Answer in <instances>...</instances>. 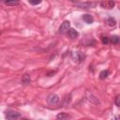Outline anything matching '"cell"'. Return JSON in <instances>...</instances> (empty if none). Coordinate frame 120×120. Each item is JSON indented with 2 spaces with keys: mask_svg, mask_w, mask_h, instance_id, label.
Instances as JSON below:
<instances>
[{
  "mask_svg": "<svg viewBox=\"0 0 120 120\" xmlns=\"http://www.w3.org/2000/svg\"><path fill=\"white\" fill-rule=\"evenodd\" d=\"M75 6L81 7V8H94L96 6V3H90V2H87V3H79V4H75Z\"/></svg>",
  "mask_w": 120,
  "mask_h": 120,
  "instance_id": "6",
  "label": "cell"
},
{
  "mask_svg": "<svg viewBox=\"0 0 120 120\" xmlns=\"http://www.w3.org/2000/svg\"><path fill=\"white\" fill-rule=\"evenodd\" d=\"M110 74V71L109 70H102L100 73H99V78L101 79V80H103V79H105V78H107L108 77V75Z\"/></svg>",
  "mask_w": 120,
  "mask_h": 120,
  "instance_id": "12",
  "label": "cell"
},
{
  "mask_svg": "<svg viewBox=\"0 0 120 120\" xmlns=\"http://www.w3.org/2000/svg\"><path fill=\"white\" fill-rule=\"evenodd\" d=\"M22 115L19 113V112H7V114H6V117L8 119H16V118H20Z\"/></svg>",
  "mask_w": 120,
  "mask_h": 120,
  "instance_id": "5",
  "label": "cell"
},
{
  "mask_svg": "<svg viewBox=\"0 0 120 120\" xmlns=\"http://www.w3.org/2000/svg\"><path fill=\"white\" fill-rule=\"evenodd\" d=\"M115 3L113 0H106V1H102L100 3V6L103 8H107V9H111L114 7Z\"/></svg>",
  "mask_w": 120,
  "mask_h": 120,
  "instance_id": "4",
  "label": "cell"
},
{
  "mask_svg": "<svg viewBox=\"0 0 120 120\" xmlns=\"http://www.w3.org/2000/svg\"><path fill=\"white\" fill-rule=\"evenodd\" d=\"M3 2L8 6H14L17 5L20 2V0H3Z\"/></svg>",
  "mask_w": 120,
  "mask_h": 120,
  "instance_id": "11",
  "label": "cell"
},
{
  "mask_svg": "<svg viewBox=\"0 0 120 120\" xmlns=\"http://www.w3.org/2000/svg\"><path fill=\"white\" fill-rule=\"evenodd\" d=\"M82 18V20H83L86 23H92V22H94V18H93L90 14H84Z\"/></svg>",
  "mask_w": 120,
  "mask_h": 120,
  "instance_id": "8",
  "label": "cell"
},
{
  "mask_svg": "<svg viewBox=\"0 0 120 120\" xmlns=\"http://www.w3.org/2000/svg\"><path fill=\"white\" fill-rule=\"evenodd\" d=\"M85 98L90 102V103H93V104H99V100L98 99V98H96L90 91H86L85 92Z\"/></svg>",
  "mask_w": 120,
  "mask_h": 120,
  "instance_id": "2",
  "label": "cell"
},
{
  "mask_svg": "<svg viewBox=\"0 0 120 120\" xmlns=\"http://www.w3.org/2000/svg\"><path fill=\"white\" fill-rule=\"evenodd\" d=\"M69 26H70V22L68 21H65L64 22H62V24L59 27L58 32L60 34H65L66 32H68L69 30Z\"/></svg>",
  "mask_w": 120,
  "mask_h": 120,
  "instance_id": "3",
  "label": "cell"
},
{
  "mask_svg": "<svg viewBox=\"0 0 120 120\" xmlns=\"http://www.w3.org/2000/svg\"><path fill=\"white\" fill-rule=\"evenodd\" d=\"M114 103L116 106H120V95H117L114 98Z\"/></svg>",
  "mask_w": 120,
  "mask_h": 120,
  "instance_id": "17",
  "label": "cell"
},
{
  "mask_svg": "<svg viewBox=\"0 0 120 120\" xmlns=\"http://www.w3.org/2000/svg\"><path fill=\"white\" fill-rule=\"evenodd\" d=\"M58 102H59V97L56 94H51V95L48 96V98H47V103L49 105L53 106V105L58 104Z\"/></svg>",
  "mask_w": 120,
  "mask_h": 120,
  "instance_id": "1",
  "label": "cell"
},
{
  "mask_svg": "<svg viewBox=\"0 0 120 120\" xmlns=\"http://www.w3.org/2000/svg\"><path fill=\"white\" fill-rule=\"evenodd\" d=\"M115 23H116V22H115V20L113 18H108L106 20V24L108 26H110V27H113L115 25Z\"/></svg>",
  "mask_w": 120,
  "mask_h": 120,
  "instance_id": "9",
  "label": "cell"
},
{
  "mask_svg": "<svg viewBox=\"0 0 120 120\" xmlns=\"http://www.w3.org/2000/svg\"><path fill=\"white\" fill-rule=\"evenodd\" d=\"M29 3L31 5H38L41 3V0H29Z\"/></svg>",
  "mask_w": 120,
  "mask_h": 120,
  "instance_id": "18",
  "label": "cell"
},
{
  "mask_svg": "<svg viewBox=\"0 0 120 120\" xmlns=\"http://www.w3.org/2000/svg\"><path fill=\"white\" fill-rule=\"evenodd\" d=\"M69 102H70V94H68V96H66V97L64 98L63 105H64V106H67L68 104H69Z\"/></svg>",
  "mask_w": 120,
  "mask_h": 120,
  "instance_id": "14",
  "label": "cell"
},
{
  "mask_svg": "<svg viewBox=\"0 0 120 120\" xmlns=\"http://www.w3.org/2000/svg\"><path fill=\"white\" fill-rule=\"evenodd\" d=\"M30 81H31V79H30V76H29L28 74H24V75L22 76V83H23V84L29 83Z\"/></svg>",
  "mask_w": 120,
  "mask_h": 120,
  "instance_id": "10",
  "label": "cell"
},
{
  "mask_svg": "<svg viewBox=\"0 0 120 120\" xmlns=\"http://www.w3.org/2000/svg\"><path fill=\"white\" fill-rule=\"evenodd\" d=\"M70 116L68 115V114H66V113H59V114H57V116H56V118L57 119H66V118H69Z\"/></svg>",
  "mask_w": 120,
  "mask_h": 120,
  "instance_id": "15",
  "label": "cell"
},
{
  "mask_svg": "<svg viewBox=\"0 0 120 120\" xmlns=\"http://www.w3.org/2000/svg\"><path fill=\"white\" fill-rule=\"evenodd\" d=\"M68 37H69L70 38H77V37L79 36V33H78L75 29L69 28V30L68 31Z\"/></svg>",
  "mask_w": 120,
  "mask_h": 120,
  "instance_id": "7",
  "label": "cell"
},
{
  "mask_svg": "<svg viewBox=\"0 0 120 120\" xmlns=\"http://www.w3.org/2000/svg\"><path fill=\"white\" fill-rule=\"evenodd\" d=\"M101 41L103 44H108L110 42V38H107V37H101Z\"/></svg>",
  "mask_w": 120,
  "mask_h": 120,
  "instance_id": "16",
  "label": "cell"
},
{
  "mask_svg": "<svg viewBox=\"0 0 120 120\" xmlns=\"http://www.w3.org/2000/svg\"><path fill=\"white\" fill-rule=\"evenodd\" d=\"M110 42H112V44H118L120 43V38L117 36H113L110 38Z\"/></svg>",
  "mask_w": 120,
  "mask_h": 120,
  "instance_id": "13",
  "label": "cell"
}]
</instances>
